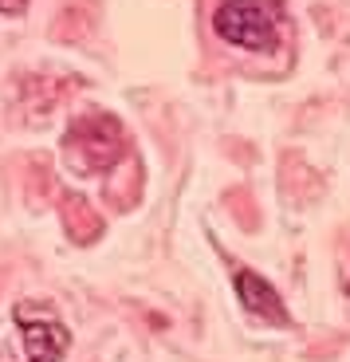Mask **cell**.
Returning a JSON list of instances; mask_svg holds the SVG:
<instances>
[{
    "label": "cell",
    "instance_id": "6da1fadb",
    "mask_svg": "<svg viewBox=\"0 0 350 362\" xmlns=\"http://www.w3.org/2000/svg\"><path fill=\"white\" fill-rule=\"evenodd\" d=\"M216 36L244 52H272L284 36V0H225L213 16Z\"/></svg>",
    "mask_w": 350,
    "mask_h": 362
},
{
    "label": "cell",
    "instance_id": "7a4b0ae2",
    "mask_svg": "<svg viewBox=\"0 0 350 362\" xmlns=\"http://www.w3.org/2000/svg\"><path fill=\"white\" fill-rule=\"evenodd\" d=\"M63 154H67V162H71L79 173L110 170V165L126 154L122 122L110 118V115H103V110L75 118L71 127H67V134H63Z\"/></svg>",
    "mask_w": 350,
    "mask_h": 362
},
{
    "label": "cell",
    "instance_id": "3957f363",
    "mask_svg": "<svg viewBox=\"0 0 350 362\" xmlns=\"http://www.w3.org/2000/svg\"><path fill=\"white\" fill-rule=\"evenodd\" d=\"M16 323H20V335H24L28 362H59L67 354V346H71L67 327L59 319H52L44 308H36V303H20Z\"/></svg>",
    "mask_w": 350,
    "mask_h": 362
},
{
    "label": "cell",
    "instance_id": "277c9868",
    "mask_svg": "<svg viewBox=\"0 0 350 362\" xmlns=\"http://www.w3.org/2000/svg\"><path fill=\"white\" fill-rule=\"evenodd\" d=\"M236 296H240L244 311H248L252 319H260V323H268V327H288L291 323L279 291L272 288L264 276H256V272H236Z\"/></svg>",
    "mask_w": 350,
    "mask_h": 362
},
{
    "label": "cell",
    "instance_id": "5b68a950",
    "mask_svg": "<svg viewBox=\"0 0 350 362\" xmlns=\"http://www.w3.org/2000/svg\"><path fill=\"white\" fill-rule=\"evenodd\" d=\"M63 228H67V236H71L75 245H91V240H99L103 233V221L99 213L91 209V201L83 197H63Z\"/></svg>",
    "mask_w": 350,
    "mask_h": 362
},
{
    "label": "cell",
    "instance_id": "8992f818",
    "mask_svg": "<svg viewBox=\"0 0 350 362\" xmlns=\"http://www.w3.org/2000/svg\"><path fill=\"white\" fill-rule=\"evenodd\" d=\"M20 99H24V107L36 118H44L47 110L59 103V83L52 87V79H44V75H28V79L20 83Z\"/></svg>",
    "mask_w": 350,
    "mask_h": 362
},
{
    "label": "cell",
    "instance_id": "52a82bcc",
    "mask_svg": "<svg viewBox=\"0 0 350 362\" xmlns=\"http://www.w3.org/2000/svg\"><path fill=\"white\" fill-rule=\"evenodd\" d=\"M28 170H32V185H28V197H32V201L40 205V201H47V193H52V185H47V173H44V162L36 158V162L28 165Z\"/></svg>",
    "mask_w": 350,
    "mask_h": 362
},
{
    "label": "cell",
    "instance_id": "ba28073f",
    "mask_svg": "<svg viewBox=\"0 0 350 362\" xmlns=\"http://www.w3.org/2000/svg\"><path fill=\"white\" fill-rule=\"evenodd\" d=\"M28 0H0V16H24Z\"/></svg>",
    "mask_w": 350,
    "mask_h": 362
},
{
    "label": "cell",
    "instance_id": "9c48e42d",
    "mask_svg": "<svg viewBox=\"0 0 350 362\" xmlns=\"http://www.w3.org/2000/svg\"><path fill=\"white\" fill-rule=\"evenodd\" d=\"M0 362H16V354H12V351H0Z\"/></svg>",
    "mask_w": 350,
    "mask_h": 362
},
{
    "label": "cell",
    "instance_id": "30bf717a",
    "mask_svg": "<svg viewBox=\"0 0 350 362\" xmlns=\"http://www.w3.org/2000/svg\"><path fill=\"white\" fill-rule=\"evenodd\" d=\"M0 291H4V272H0Z\"/></svg>",
    "mask_w": 350,
    "mask_h": 362
}]
</instances>
